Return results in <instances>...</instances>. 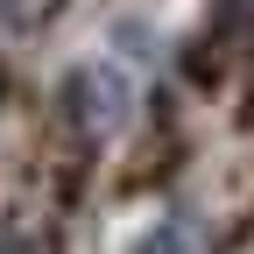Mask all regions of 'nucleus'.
Instances as JSON below:
<instances>
[{
    "mask_svg": "<svg viewBox=\"0 0 254 254\" xmlns=\"http://www.w3.org/2000/svg\"><path fill=\"white\" fill-rule=\"evenodd\" d=\"M198 50H205V71H233V64L254 57V0H219L198 28Z\"/></svg>",
    "mask_w": 254,
    "mask_h": 254,
    "instance_id": "f257e3e1",
    "label": "nucleus"
},
{
    "mask_svg": "<svg viewBox=\"0 0 254 254\" xmlns=\"http://www.w3.org/2000/svg\"><path fill=\"white\" fill-rule=\"evenodd\" d=\"M64 7H71V0H0V21L14 28V36H43Z\"/></svg>",
    "mask_w": 254,
    "mask_h": 254,
    "instance_id": "f03ea898",
    "label": "nucleus"
},
{
    "mask_svg": "<svg viewBox=\"0 0 254 254\" xmlns=\"http://www.w3.org/2000/svg\"><path fill=\"white\" fill-rule=\"evenodd\" d=\"M141 254H184V226H163V233H148Z\"/></svg>",
    "mask_w": 254,
    "mask_h": 254,
    "instance_id": "20e7f679",
    "label": "nucleus"
},
{
    "mask_svg": "<svg viewBox=\"0 0 254 254\" xmlns=\"http://www.w3.org/2000/svg\"><path fill=\"white\" fill-rule=\"evenodd\" d=\"M0 254H57V240L43 226H28V219H7L0 226Z\"/></svg>",
    "mask_w": 254,
    "mask_h": 254,
    "instance_id": "7ed1b4c3",
    "label": "nucleus"
}]
</instances>
